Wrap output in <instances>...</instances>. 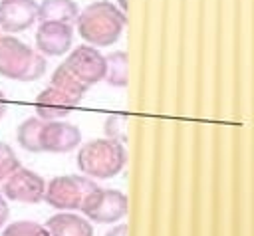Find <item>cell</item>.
Instances as JSON below:
<instances>
[{
    "label": "cell",
    "instance_id": "7",
    "mask_svg": "<svg viewBox=\"0 0 254 236\" xmlns=\"http://www.w3.org/2000/svg\"><path fill=\"white\" fill-rule=\"evenodd\" d=\"M46 180L42 175H38L32 169L20 167L16 169L2 184L0 192L6 196V200L22 202V204H38L44 200L46 194Z\"/></svg>",
    "mask_w": 254,
    "mask_h": 236
},
{
    "label": "cell",
    "instance_id": "21",
    "mask_svg": "<svg viewBox=\"0 0 254 236\" xmlns=\"http://www.w3.org/2000/svg\"><path fill=\"white\" fill-rule=\"evenodd\" d=\"M105 236H129V226H127L125 222H119V224H115L111 230H107Z\"/></svg>",
    "mask_w": 254,
    "mask_h": 236
},
{
    "label": "cell",
    "instance_id": "9",
    "mask_svg": "<svg viewBox=\"0 0 254 236\" xmlns=\"http://www.w3.org/2000/svg\"><path fill=\"white\" fill-rule=\"evenodd\" d=\"M73 26L64 22H40L36 30V50L46 58H58L71 52Z\"/></svg>",
    "mask_w": 254,
    "mask_h": 236
},
{
    "label": "cell",
    "instance_id": "1",
    "mask_svg": "<svg viewBox=\"0 0 254 236\" xmlns=\"http://www.w3.org/2000/svg\"><path fill=\"white\" fill-rule=\"evenodd\" d=\"M127 26V14L109 0H95L79 10L75 30L93 48H109L119 42Z\"/></svg>",
    "mask_w": 254,
    "mask_h": 236
},
{
    "label": "cell",
    "instance_id": "19",
    "mask_svg": "<svg viewBox=\"0 0 254 236\" xmlns=\"http://www.w3.org/2000/svg\"><path fill=\"white\" fill-rule=\"evenodd\" d=\"M20 167H22V165H20V159H18L16 151H14L8 143L0 141V188H2L4 180H6L16 169H20Z\"/></svg>",
    "mask_w": 254,
    "mask_h": 236
},
{
    "label": "cell",
    "instance_id": "4",
    "mask_svg": "<svg viewBox=\"0 0 254 236\" xmlns=\"http://www.w3.org/2000/svg\"><path fill=\"white\" fill-rule=\"evenodd\" d=\"M97 184L85 175H58L46 184L44 200L56 210H79Z\"/></svg>",
    "mask_w": 254,
    "mask_h": 236
},
{
    "label": "cell",
    "instance_id": "15",
    "mask_svg": "<svg viewBox=\"0 0 254 236\" xmlns=\"http://www.w3.org/2000/svg\"><path fill=\"white\" fill-rule=\"evenodd\" d=\"M44 125V119L38 115L24 119L16 129V141L18 145L28 153H42L40 149V129Z\"/></svg>",
    "mask_w": 254,
    "mask_h": 236
},
{
    "label": "cell",
    "instance_id": "6",
    "mask_svg": "<svg viewBox=\"0 0 254 236\" xmlns=\"http://www.w3.org/2000/svg\"><path fill=\"white\" fill-rule=\"evenodd\" d=\"M62 65L83 85L91 87L105 79V56L99 52V48H93L89 44H81L73 48L67 58L62 61Z\"/></svg>",
    "mask_w": 254,
    "mask_h": 236
},
{
    "label": "cell",
    "instance_id": "11",
    "mask_svg": "<svg viewBox=\"0 0 254 236\" xmlns=\"http://www.w3.org/2000/svg\"><path fill=\"white\" fill-rule=\"evenodd\" d=\"M81 101L75 99L73 95L62 91L56 85H48L46 89H42L34 101V109L36 115L44 121H54V119H64L67 117Z\"/></svg>",
    "mask_w": 254,
    "mask_h": 236
},
{
    "label": "cell",
    "instance_id": "3",
    "mask_svg": "<svg viewBox=\"0 0 254 236\" xmlns=\"http://www.w3.org/2000/svg\"><path fill=\"white\" fill-rule=\"evenodd\" d=\"M48 69L46 56L12 34H0V75L14 81H36Z\"/></svg>",
    "mask_w": 254,
    "mask_h": 236
},
{
    "label": "cell",
    "instance_id": "5",
    "mask_svg": "<svg viewBox=\"0 0 254 236\" xmlns=\"http://www.w3.org/2000/svg\"><path fill=\"white\" fill-rule=\"evenodd\" d=\"M83 216L89 222L95 224H115L125 218L129 210V200L127 194L117 190V188H101L97 186L87 194L83 200L81 208Z\"/></svg>",
    "mask_w": 254,
    "mask_h": 236
},
{
    "label": "cell",
    "instance_id": "13",
    "mask_svg": "<svg viewBox=\"0 0 254 236\" xmlns=\"http://www.w3.org/2000/svg\"><path fill=\"white\" fill-rule=\"evenodd\" d=\"M79 16V6L75 0H42L38 6V22H64L75 24Z\"/></svg>",
    "mask_w": 254,
    "mask_h": 236
},
{
    "label": "cell",
    "instance_id": "18",
    "mask_svg": "<svg viewBox=\"0 0 254 236\" xmlns=\"http://www.w3.org/2000/svg\"><path fill=\"white\" fill-rule=\"evenodd\" d=\"M2 236H48V230L34 220H16L4 228Z\"/></svg>",
    "mask_w": 254,
    "mask_h": 236
},
{
    "label": "cell",
    "instance_id": "8",
    "mask_svg": "<svg viewBox=\"0 0 254 236\" xmlns=\"http://www.w3.org/2000/svg\"><path fill=\"white\" fill-rule=\"evenodd\" d=\"M81 145V131L77 125L64 121V119H54V121H44L40 129V149L42 153H69L73 149H79Z\"/></svg>",
    "mask_w": 254,
    "mask_h": 236
},
{
    "label": "cell",
    "instance_id": "22",
    "mask_svg": "<svg viewBox=\"0 0 254 236\" xmlns=\"http://www.w3.org/2000/svg\"><path fill=\"white\" fill-rule=\"evenodd\" d=\"M6 109H8V101H6V95H4V91L0 89V119L4 117Z\"/></svg>",
    "mask_w": 254,
    "mask_h": 236
},
{
    "label": "cell",
    "instance_id": "20",
    "mask_svg": "<svg viewBox=\"0 0 254 236\" xmlns=\"http://www.w3.org/2000/svg\"><path fill=\"white\" fill-rule=\"evenodd\" d=\"M8 216H10V206H8L6 196L0 192V228L8 222Z\"/></svg>",
    "mask_w": 254,
    "mask_h": 236
},
{
    "label": "cell",
    "instance_id": "2",
    "mask_svg": "<svg viewBox=\"0 0 254 236\" xmlns=\"http://www.w3.org/2000/svg\"><path fill=\"white\" fill-rule=\"evenodd\" d=\"M77 169L81 175L97 180H107L117 177L127 165V149L123 143L101 137L91 139L77 149L75 157Z\"/></svg>",
    "mask_w": 254,
    "mask_h": 236
},
{
    "label": "cell",
    "instance_id": "10",
    "mask_svg": "<svg viewBox=\"0 0 254 236\" xmlns=\"http://www.w3.org/2000/svg\"><path fill=\"white\" fill-rule=\"evenodd\" d=\"M36 0H0V30L6 34H20L32 28L38 20Z\"/></svg>",
    "mask_w": 254,
    "mask_h": 236
},
{
    "label": "cell",
    "instance_id": "23",
    "mask_svg": "<svg viewBox=\"0 0 254 236\" xmlns=\"http://www.w3.org/2000/svg\"><path fill=\"white\" fill-rule=\"evenodd\" d=\"M117 6L127 14V0H117Z\"/></svg>",
    "mask_w": 254,
    "mask_h": 236
},
{
    "label": "cell",
    "instance_id": "12",
    "mask_svg": "<svg viewBox=\"0 0 254 236\" xmlns=\"http://www.w3.org/2000/svg\"><path fill=\"white\" fill-rule=\"evenodd\" d=\"M48 236H93V224L73 210H60L46 220Z\"/></svg>",
    "mask_w": 254,
    "mask_h": 236
},
{
    "label": "cell",
    "instance_id": "16",
    "mask_svg": "<svg viewBox=\"0 0 254 236\" xmlns=\"http://www.w3.org/2000/svg\"><path fill=\"white\" fill-rule=\"evenodd\" d=\"M50 83L52 85H56V87H60L62 91H65V93H69V95H73L75 99H83V95L87 93V85H83L79 79H75L62 63L54 69V73H52V79H50Z\"/></svg>",
    "mask_w": 254,
    "mask_h": 236
},
{
    "label": "cell",
    "instance_id": "14",
    "mask_svg": "<svg viewBox=\"0 0 254 236\" xmlns=\"http://www.w3.org/2000/svg\"><path fill=\"white\" fill-rule=\"evenodd\" d=\"M105 79L111 87H125L129 83V58L125 50H115L105 56Z\"/></svg>",
    "mask_w": 254,
    "mask_h": 236
},
{
    "label": "cell",
    "instance_id": "17",
    "mask_svg": "<svg viewBox=\"0 0 254 236\" xmlns=\"http://www.w3.org/2000/svg\"><path fill=\"white\" fill-rule=\"evenodd\" d=\"M103 133L107 139H113L117 143H127V117L121 113H113L103 123Z\"/></svg>",
    "mask_w": 254,
    "mask_h": 236
}]
</instances>
